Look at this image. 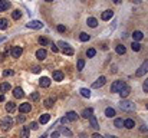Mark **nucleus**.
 Listing matches in <instances>:
<instances>
[{
	"instance_id": "obj_48",
	"label": "nucleus",
	"mask_w": 148,
	"mask_h": 138,
	"mask_svg": "<svg viewBox=\"0 0 148 138\" xmlns=\"http://www.w3.org/2000/svg\"><path fill=\"white\" fill-rule=\"evenodd\" d=\"M32 72H33V74H39V72H40V68H39V66H35L33 69H32Z\"/></svg>"
},
{
	"instance_id": "obj_19",
	"label": "nucleus",
	"mask_w": 148,
	"mask_h": 138,
	"mask_svg": "<svg viewBox=\"0 0 148 138\" xmlns=\"http://www.w3.org/2000/svg\"><path fill=\"white\" fill-rule=\"evenodd\" d=\"M13 95H15L16 98H23V95H25V94H23V89L17 86V88L13 89Z\"/></svg>"
},
{
	"instance_id": "obj_32",
	"label": "nucleus",
	"mask_w": 148,
	"mask_h": 138,
	"mask_svg": "<svg viewBox=\"0 0 148 138\" xmlns=\"http://www.w3.org/2000/svg\"><path fill=\"white\" fill-rule=\"evenodd\" d=\"M131 49H132L134 52H139V50H141V45H139L138 42H132V45H131Z\"/></svg>"
},
{
	"instance_id": "obj_6",
	"label": "nucleus",
	"mask_w": 148,
	"mask_h": 138,
	"mask_svg": "<svg viewBox=\"0 0 148 138\" xmlns=\"http://www.w3.org/2000/svg\"><path fill=\"white\" fill-rule=\"evenodd\" d=\"M26 28H29V29H42L43 28V23L40 20H30L26 25Z\"/></svg>"
},
{
	"instance_id": "obj_56",
	"label": "nucleus",
	"mask_w": 148,
	"mask_h": 138,
	"mask_svg": "<svg viewBox=\"0 0 148 138\" xmlns=\"http://www.w3.org/2000/svg\"><path fill=\"white\" fill-rule=\"evenodd\" d=\"M134 3H141V0H132Z\"/></svg>"
},
{
	"instance_id": "obj_41",
	"label": "nucleus",
	"mask_w": 148,
	"mask_h": 138,
	"mask_svg": "<svg viewBox=\"0 0 148 138\" xmlns=\"http://www.w3.org/2000/svg\"><path fill=\"white\" fill-rule=\"evenodd\" d=\"M142 89H144V92H148V78L145 79L144 85H142Z\"/></svg>"
},
{
	"instance_id": "obj_25",
	"label": "nucleus",
	"mask_w": 148,
	"mask_h": 138,
	"mask_svg": "<svg viewBox=\"0 0 148 138\" xmlns=\"http://www.w3.org/2000/svg\"><path fill=\"white\" fill-rule=\"evenodd\" d=\"M10 88H12V86H10V83H9V82H3L2 85H0V91H2V92H7V91H10Z\"/></svg>"
},
{
	"instance_id": "obj_35",
	"label": "nucleus",
	"mask_w": 148,
	"mask_h": 138,
	"mask_svg": "<svg viewBox=\"0 0 148 138\" xmlns=\"http://www.w3.org/2000/svg\"><path fill=\"white\" fill-rule=\"evenodd\" d=\"M125 52H126L125 46H122V45H118L117 46V53H118V55H124Z\"/></svg>"
},
{
	"instance_id": "obj_10",
	"label": "nucleus",
	"mask_w": 148,
	"mask_h": 138,
	"mask_svg": "<svg viewBox=\"0 0 148 138\" xmlns=\"http://www.w3.org/2000/svg\"><path fill=\"white\" fill-rule=\"evenodd\" d=\"M30 109H32V107H30V104H29V102H25V104H22L20 107H19V111H20L22 114L30 112Z\"/></svg>"
},
{
	"instance_id": "obj_45",
	"label": "nucleus",
	"mask_w": 148,
	"mask_h": 138,
	"mask_svg": "<svg viewBox=\"0 0 148 138\" xmlns=\"http://www.w3.org/2000/svg\"><path fill=\"white\" fill-rule=\"evenodd\" d=\"M25 120H26V118L23 117V115H20V117H17V122H19V124H23V122H25Z\"/></svg>"
},
{
	"instance_id": "obj_17",
	"label": "nucleus",
	"mask_w": 148,
	"mask_h": 138,
	"mask_svg": "<svg viewBox=\"0 0 148 138\" xmlns=\"http://www.w3.org/2000/svg\"><path fill=\"white\" fill-rule=\"evenodd\" d=\"M10 7V2H7V0H0V12H4L6 9H9Z\"/></svg>"
},
{
	"instance_id": "obj_53",
	"label": "nucleus",
	"mask_w": 148,
	"mask_h": 138,
	"mask_svg": "<svg viewBox=\"0 0 148 138\" xmlns=\"http://www.w3.org/2000/svg\"><path fill=\"white\" fill-rule=\"evenodd\" d=\"M147 129H148V128H147V127L144 125V127H142V128H141V131H142V132H145V131H147Z\"/></svg>"
},
{
	"instance_id": "obj_54",
	"label": "nucleus",
	"mask_w": 148,
	"mask_h": 138,
	"mask_svg": "<svg viewBox=\"0 0 148 138\" xmlns=\"http://www.w3.org/2000/svg\"><path fill=\"white\" fill-rule=\"evenodd\" d=\"M112 2H114L115 4H119V3H121V0H112Z\"/></svg>"
},
{
	"instance_id": "obj_21",
	"label": "nucleus",
	"mask_w": 148,
	"mask_h": 138,
	"mask_svg": "<svg viewBox=\"0 0 148 138\" xmlns=\"http://www.w3.org/2000/svg\"><path fill=\"white\" fill-rule=\"evenodd\" d=\"M62 79H63V74H62L60 71H55V72H53V81H58V82H60Z\"/></svg>"
},
{
	"instance_id": "obj_27",
	"label": "nucleus",
	"mask_w": 148,
	"mask_h": 138,
	"mask_svg": "<svg viewBox=\"0 0 148 138\" xmlns=\"http://www.w3.org/2000/svg\"><path fill=\"white\" fill-rule=\"evenodd\" d=\"M105 115H106L108 118L115 117V109L114 108H106V109H105Z\"/></svg>"
},
{
	"instance_id": "obj_5",
	"label": "nucleus",
	"mask_w": 148,
	"mask_h": 138,
	"mask_svg": "<svg viewBox=\"0 0 148 138\" xmlns=\"http://www.w3.org/2000/svg\"><path fill=\"white\" fill-rule=\"evenodd\" d=\"M124 86H125V82H124V81H115L111 85V92H119Z\"/></svg>"
},
{
	"instance_id": "obj_36",
	"label": "nucleus",
	"mask_w": 148,
	"mask_h": 138,
	"mask_svg": "<svg viewBox=\"0 0 148 138\" xmlns=\"http://www.w3.org/2000/svg\"><path fill=\"white\" fill-rule=\"evenodd\" d=\"M53 104H55V98H48L46 101H45V107H48V108L53 107Z\"/></svg>"
},
{
	"instance_id": "obj_29",
	"label": "nucleus",
	"mask_w": 148,
	"mask_h": 138,
	"mask_svg": "<svg viewBox=\"0 0 148 138\" xmlns=\"http://www.w3.org/2000/svg\"><path fill=\"white\" fill-rule=\"evenodd\" d=\"M29 132H30V128H29V127H23L20 137H22V138H29Z\"/></svg>"
},
{
	"instance_id": "obj_12",
	"label": "nucleus",
	"mask_w": 148,
	"mask_h": 138,
	"mask_svg": "<svg viewBox=\"0 0 148 138\" xmlns=\"http://www.w3.org/2000/svg\"><path fill=\"white\" fill-rule=\"evenodd\" d=\"M46 56H48V52L45 49H39L36 52V58L39 59V61H43V59H46Z\"/></svg>"
},
{
	"instance_id": "obj_13",
	"label": "nucleus",
	"mask_w": 148,
	"mask_h": 138,
	"mask_svg": "<svg viewBox=\"0 0 148 138\" xmlns=\"http://www.w3.org/2000/svg\"><path fill=\"white\" fill-rule=\"evenodd\" d=\"M112 16H114V12H112V10H105L101 17H102V20H111Z\"/></svg>"
},
{
	"instance_id": "obj_24",
	"label": "nucleus",
	"mask_w": 148,
	"mask_h": 138,
	"mask_svg": "<svg viewBox=\"0 0 148 138\" xmlns=\"http://www.w3.org/2000/svg\"><path fill=\"white\" fill-rule=\"evenodd\" d=\"M86 23H88V26H91V28H96V26H98V20H96L95 17H89L86 20Z\"/></svg>"
},
{
	"instance_id": "obj_3",
	"label": "nucleus",
	"mask_w": 148,
	"mask_h": 138,
	"mask_svg": "<svg viewBox=\"0 0 148 138\" xmlns=\"http://www.w3.org/2000/svg\"><path fill=\"white\" fill-rule=\"evenodd\" d=\"M119 108L122 111H134L135 109V105H134V102H131V101H122L119 104Z\"/></svg>"
},
{
	"instance_id": "obj_14",
	"label": "nucleus",
	"mask_w": 148,
	"mask_h": 138,
	"mask_svg": "<svg viewBox=\"0 0 148 138\" xmlns=\"http://www.w3.org/2000/svg\"><path fill=\"white\" fill-rule=\"evenodd\" d=\"M132 39H134V42H139V40H142V39H144V35H142V32L135 30V32L132 33Z\"/></svg>"
},
{
	"instance_id": "obj_55",
	"label": "nucleus",
	"mask_w": 148,
	"mask_h": 138,
	"mask_svg": "<svg viewBox=\"0 0 148 138\" xmlns=\"http://www.w3.org/2000/svg\"><path fill=\"white\" fill-rule=\"evenodd\" d=\"M105 138H117V137H115V135H106Z\"/></svg>"
},
{
	"instance_id": "obj_59",
	"label": "nucleus",
	"mask_w": 148,
	"mask_h": 138,
	"mask_svg": "<svg viewBox=\"0 0 148 138\" xmlns=\"http://www.w3.org/2000/svg\"><path fill=\"white\" fill-rule=\"evenodd\" d=\"M147 109H148V104H147Z\"/></svg>"
},
{
	"instance_id": "obj_37",
	"label": "nucleus",
	"mask_w": 148,
	"mask_h": 138,
	"mask_svg": "<svg viewBox=\"0 0 148 138\" xmlns=\"http://www.w3.org/2000/svg\"><path fill=\"white\" fill-rule=\"evenodd\" d=\"M95 55H96V50L93 49V48H91V49L86 50V56H88V58H93Z\"/></svg>"
},
{
	"instance_id": "obj_58",
	"label": "nucleus",
	"mask_w": 148,
	"mask_h": 138,
	"mask_svg": "<svg viewBox=\"0 0 148 138\" xmlns=\"http://www.w3.org/2000/svg\"><path fill=\"white\" fill-rule=\"evenodd\" d=\"M46 2H53V0H46Z\"/></svg>"
},
{
	"instance_id": "obj_33",
	"label": "nucleus",
	"mask_w": 148,
	"mask_h": 138,
	"mask_svg": "<svg viewBox=\"0 0 148 138\" xmlns=\"http://www.w3.org/2000/svg\"><path fill=\"white\" fill-rule=\"evenodd\" d=\"M79 39L82 40V42H88V40L91 39V36H89L88 33H85V32H82V33L79 35Z\"/></svg>"
},
{
	"instance_id": "obj_52",
	"label": "nucleus",
	"mask_w": 148,
	"mask_h": 138,
	"mask_svg": "<svg viewBox=\"0 0 148 138\" xmlns=\"http://www.w3.org/2000/svg\"><path fill=\"white\" fill-rule=\"evenodd\" d=\"M0 102H4V95H0Z\"/></svg>"
},
{
	"instance_id": "obj_22",
	"label": "nucleus",
	"mask_w": 148,
	"mask_h": 138,
	"mask_svg": "<svg viewBox=\"0 0 148 138\" xmlns=\"http://www.w3.org/2000/svg\"><path fill=\"white\" fill-rule=\"evenodd\" d=\"M49 120H50V115H49V114H43V115H40L39 122H40V124H48V122H49Z\"/></svg>"
},
{
	"instance_id": "obj_20",
	"label": "nucleus",
	"mask_w": 148,
	"mask_h": 138,
	"mask_svg": "<svg viewBox=\"0 0 148 138\" xmlns=\"http://www.w3.org/2000/svg\"><path fill=\"white\" fill-rule=\"evenodd\" d=\"M89 121H91V127H92L93 129H98V128H99L98 120H96V117H95V115H92V117L89 118Z\"/></svg>"
},
{
	"instance_id": "obj_43",
	"label": "nucleus",
	"mask_w": 148,
	"mask_h": 138,
	"mask_svg": "<svg viewBox=\"0 0 148 138\" xmlns=\"http://www.w3.org/2000/svg\"><path fill=\"white\" fill-rule=\"evenodd\" d=\"M13 75V71H10V69H7V71L3 72V76H12Z\"/></svg>"
},
{
	"instance_id": "obj_51",
	"label": "nucleus",
	"mask_w": 148,
	"mask_h": 138,
	"mask_svg": "<svg viewBox=\"0 0 148 138\" xmlns=\"http://www.w3.org/2000/svg\"><path fill=\"white\" fill-rule=\"evenodd\" d=\"M60 122H63V124H66V122H68V120H66V117H63V118H62V120H60Z\"/></svg>"
},
{
	"instance_id": "obj_4",
	"label": "nucleus",
	"mask_w": 148,
	"mask_h": 138,
	"mask_svg": "<svg viewBox=\"0 0 148 138\" xmlns=\"http://www.w3.org/2000/svg\"><path fill=\"white\" fill-rule=\"evenodd\" d=\"M147 72H148V61H145L144 63H142L141 66H139L138 71L135 72V76H138V78H139V76H144V75L147 74Z\"/></svg>"
},
{
	"instance_id": "obj_23",
	"label": "nucleus",
	"mask_w": 148,
	"mask_h": 138,
	"mask_svg": "<svg viewBox=\"0 0 148 138\" xmlns=\"http://www.w3.org/2000/svg\"><path fill=\"white\" fill-rule=\"evenodd\" d=\"M76 112H73V111H69L68 114H66V120L68 121H76Z\"/></svg>"
},
{
	"instance_id": "obj_57",
	"label": "nucleus",
	"mask_w": 148,
	"mask_h": 138,
	"mask_svg": "<svg viewBox=\"0 0 148 138\" xmlns=\"http://www.w3.org/2000/svg\"><path fill=\"white\" fill-rule=\"evenodd\" d=\"M2 40H4V37H0V42H2Z\"/></svg>"
},
{
	"instance_id": "obj_34",
	"label": "nucleus",
	"mask_w": 148,
	"mask_h": 138,
	"mask_svg": "<svg viewBox=\"0 0 148 138\" xmlns=\"http://www.w3.org/2000/svg\"><path fill=\"white\" fill-rule=\"evenodd\" d=\"M12 17L15 19V20H19V19L22 17V12H20V10H15V12L12 13Z\"/></svg>"
},
{
	"instance_id": "obj_42",
	"label": "nucleus",
	"mask_w": 148,
	"mask_h": 138,
	"mask_svg": "<svg viewBox=\"0 0 148 138\" xmlns=\"http://www.w3.org/2000/svg\"><path fill=\"white\" fill-rule=\"evenodd\" d=\"M66 30V28L63 25H58V32H60V33H63V32Z\"/></svg>"
},
{
	"instance_id": "obj_2",
	"label": "nucleus",
	"mask_w": 148,
	"mask_h": 138,
	"mask_svg": "<svg viewBox=\"0 0 148 138\" xmlns=\"http://www.w3.org/2000/svg\"><path fill=\"white\" fill-rule=\"evenodd\" d=\"M0 127H2V129H9L13 127V120L7 115V117H4L3 120L0 121Z\"/></svg>"
},
{
	"instance_id": "obj_16",
	"label": "nucleus",
	"mask_w": 148,
	"mask_h": 138,
	"mask_svg": "<svg viewBox=\"0 0 148 138\" xmlns=\"http://www.w3.org/2000/svg\"><path fill=\"white\" fill-rule=\"evenodd\" d=\"M59 132H60V134H63V135H66V137H72V135H73L71 129H68L66 127H59Z\"/></svg>"
},
{
	"instance_id": "obj_40",
	"label": "nucleus",
	"mask_w": 148,
	"mask_h": 138,
	"mask_svg": "<svg viewBox=\"0 0 148 138\" xmlns=\"http://www.w3.org/2000/svg\"><path fill=\"white\" fill-rule=\"evenodd\" d=\"M39 43H40L42 46H46L48 43H49V40H48L46 37H42V36H40V37H39Z\"/></svg>"
},
{
	"instance_id": "obj_11",
	"label": "nucleus",
	"mask_w": 148,
	"mask_h": 138,
	"mask_svg": "<svg viewBox=\"0 0 148 138\" xmlns=\"http://www.w3.org/2000/svg\"><path fill=\"white\" fill-rule=\"evenodd\" d=\"M130 92H131V88H130V86H126V85H125V86H124V88L121 89L119 92H118V94L121 95V98H126V96L130 95Z\"/></svg>"
},
{
	"instance_id": "obj_15",
	"label": "nucleus",
	"mask_w": 148,
	"mask_h": 138,
	"mask_svg": "<svg viewBox=\"0 0 148 138\" xmlns=\"http://www.w3.org/2000/svg\"><path fill=\"white\" fill-rule=\"evenodd\" d=\"M124 127L128 129L134 128L135 127V122H134V120H131V118H126V120H124Z\"/></svg>"
},
{
	"instance_id": "obj_26",
	"label": "nucleus",
	"mask_w": 148,
	"mask_h": 138,
	"mask_svg": "<svg viewBox=\"0 0 148 138\" xmlns=\"http://www.w3.org/2000/svg\"><path fill=\"white\" fill-rule=\"evenodd\" d=\"M80 95H82L83 96V98H89V96H91V91H89V89H86V88H80Z\"/></svg>"
},
{
	"instance_id": "obj_7",
	"label": "nucleus",
	"mask_w": 148,
	"mask_h": 138,
	"mask_svg": "<svg viewBox=\"0 0 148 138\" xmlns=\"http://www.w3.org/2000/svg\"><path fill=\"white\" fill-rule=\"evenodd\" d=\"M105 82H106L105 76H99L98 79H96L95 82L92 83V88H93V89H98V88H101V86H104V85H105Z\"/></svg>"
},
{
	"instance_id": "obj_9",
	"label": "nucleus",
	"mask_w": 148,
	"mask_h": 138,
	"mask_svg": "<svg viewBox=\"0 0 148 138\" xmlns=\"http://www.w3.org/2000/svg\"><path fill=\"white\" fill-rule=\"evenodd\" d=\"M39 85L42 86V88H49V86H50V79H49V78H46V76L40 78V79H39Z\"/></svg>"
},
{
	"instance_id": "obj_50",
	"label": "nucleus",
	"mask_w": 148,
	"mask_h": 138,
	"mask_svg": "<svg viewBox=\"0 0 148 138\" xmlns=\"http://www.w3.org/2000/svg\"><path fill=\"white\" fill-rule=\"evenodd\" d=\"M92 138H104V137H101L99 134H96V132H95V134H92Z\"/></svg>"
},
{
	"instance_id": "obj_28",
	"label": "nucleus",
	"mask_w": 148,
	"mask_h": 138,
	"mask_svg": "<svg viewBox=\"0 0 148 138\" xmlns=\"http://www.w3.org/2000/svg\"><path fill=\"white\" fill-rule=\"evenodd\" d=\"M7 26H9V22H7V19H0V29H2V30H6Z\"/></svg>"
},
{
	"instance_id": "obj_18",
	"label": "nucleus",
	"mask_w": 148,
	"mask_h": 138,
	"mask_svg": "<svg viewBox=\"0 0 148 138\" xmlns=\"http://www.w3.org/2000/svg\"><path fill=\"white\" fill-rule=\"evenodd\" d=\"M92 114H93V109H92V108L83 109V111H82V118H86V120H88V118H91V117H92Z\"/></svg>"
},
{
	"instance_id": "obj_38",
	"label": "nucleus",
	"mask_w": 148,
	"mask_h": 138,
	"mask_svg": "<svg viewBox=\"0 0 148 138\" xmlns=\"http://www.w3.org/2000/svg\"><path fill=\"white\" fill-rule=\"evenodd\" d=\"M39 98H40V95L37 94V92H32V94H30V99H32V101H39Z\"/></svg>"
},
{
	"instance_id": "obj_44",
	"label": "nucleus",
	"mask_w": 148,
	"mask_h": 138,
	"mask_svg": "<svg viewBox=\"0 0 148 138\" xmlns=\"http://www.w3.org/2000/svg\"><path fill=\"white\" fill-rule=\"evenodd\" d=\"M29 128H32V129H37V128H39V124H37V122H32Z\"/></svg>"
},
{
	"instance_id": "obj_30",
	"label": "nucleus",
	"mask_w": 148,
	"mask_h": 138,
	"mask_svg": "<svg viewBox=\"0 0 148 138\" xmlns=\"http://www.w3.org/2000/svg\"><path fill=\"white\" fill-rule=\"evenodd\" d=\"M15 109H16V105L13 104V102H7V104H6V111H7V112L12 114Z\"/></svg>"
},
{
	"instance_id": "obj_31",
	"label": "nucleus",
	"mask_w": 148,
	"mask_h": 138,
	"mask_svg": "<svg viewBox=\"0 0 148 138\" xmlns=\"http://www.w3.org/2000/svg\"><path fill=\"white\" fill-rule=\"evenodd\" d=\"M114 125L117 127V128H122L124 127V120L122 118H117V120L114 121Z\"/></svg>"
},
{
	"instance_id": "obj_46",
	"label": "nucleus",
	"mask_w": 148,
	"mask_h": 138,
	"mask_svg": "<svg viewBox=\"0 0 148 138\" xmlns=\"http://www.w3.org/2000/svg\"><path fill=\"white\" fill-rule=\"evenodd\" d=\"M52 52H53V53H58V52H59V48H58L56 45H53V43H52Z\"/></svg>"
},
{
	"instance_id": "obj_39",
	"label": "nucleus",
	"mask_w": 148,
	"mask_h": 138,
	"mask_svg": "<svg viewBox=\"0 0 148 138\" xmlns=\"http://www.w3.org/2000/svg\"><path fill=\"white\" fill-rule=\"evenodd\" d=\"M83 66H85V61H83V59H79V61H78V71H82Z\"/></svg>"
},
{
	"instance_id": "obj_49",
	"label": "nucleus",
	"mask_w": 148,
	"mask_h": 138,
	"mask_svg": "<svg viewBox=\"0 0 148 138\" xmlns=\"http://www.w3.org/2000/svg\"><path fill=\"white\" fill-rule=\"evenodd\" d=\"M4 56H6V53H0V62L4 61Z\"/></svg>"
},
{
	"instance_id": "obj_47",
	"label": "nucleus",
	"mask_w": 148,
	"mask_h": 138,
	"mask_svg": "<svg viewBox=\"0 0 148 138\" xmlns=\"http://www.w3.org/2000/svg\"><path fill=\"white\" fill-rule=\"evenodd\" d=\"M59 134H60V132H59V131H55V132H52V134H50V138H58V137H59Z\"/></svg>"
},
{
	"instance_id": "obj_8",
	"label": "nucleus",
	"mask_w": 148,
	"mask_h": 138,
	"mask_svg": "<svg viewBox=\"0 0 148 138\" xmlns=\"http://www.w3.org/2000/svg\"><path fill=\"white\" fill-rule=\"evenodd\" d=\"M10 53H12L13 58H19V56L23 53V49L20 48V46H13V48H12V52H10Z\"/></svg>"
},
{
	"instance_id": "obj_1",
	"label": "nucleus",
	"mask_w": 148,
	"mask_h": 138,
	"mask_svg": "<svg viewBox=\"0 0 148 138\" xmlns=\"http://www.w3.org/2000/svg\"><path fill=\"white\" fill-rule=\"evenodd\" d=\"M58 46H60L62 52L65 53V55H69V56H72V55H73V49H72V48L68 45V43H65V42H63V40L58 42Z\"/></svg>"
}]
</instances>
